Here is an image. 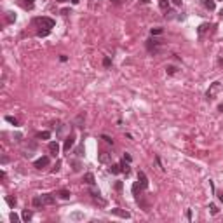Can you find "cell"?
Wrapping results in <instances>:
<instances>
[{
	"label": "cell",
	"mask_w": 223,
	"mask_h": 223,
	"mask_svg": "<svg viewBox=\"0 0 223 223\" xmlns=\"http://www.w3.org/2000/svg\"><path fill=\"white\" fill-rule=\"evenodd\" d=\"M33 24H37V26H40V28H45V30H51V28H54V19L51 18H35L33 19Z\"/></svg>",
	"instance_id": "cell-1"
},
{
	"label": "cell",
	"mask_w": 223,
	"mask_h": 223,
	"mask_svg": "<svg viewBox=\"0 0 223 223\" xmlns=\"http://www.w3.org/2000/svg\"><path fill=\"white\" fill-rule=\"evenodd\" d=\"M220 89H222V84H220V82H214V84L207 89L206 98H207V99H214V96H216V93H220Z\"/></svg>",
	"instance_id": "cell-2"
},
{
	"label": "cell",
	"mask_w": 223,
	"mask_h": 223,
	"mask_svg": "<svg viewBox=\"0 0 223 223\" xmlns=\"http://www.w3.org/2000/svg\"><path fill=\"white\" fill-rule=\"evenodd\" d=\"M138 181H140V185H141L143 190H147V188H148V178H147V174H145L143 171H140V173H138Z\"/></svg>",
	"instance_id": "cell-3"
},
{
	"label": "cell",
	"mask_w": 223,
	"mask_h": 223,
	"mask_svg": "<svg viewBox=\"0 0 223 223\" xmlns=\"http://www.w3.org/2000/svg\"><path fill=\"white\" fill-rule=\"evenodd\" d=\"M112 214H115V216H119V218H124V220H127L131 218V214L127 211H124V209H119V207H115V209H110Z\"/></svg>",
	"instance_id": "cell-4"
},
{
	"label": "cell",
	"mask_w": 223,
	"mask_h": 223,
	"mask_svg": "<svg viewBox=\"0 0 223 223\" xmlns=\"http://www.w3.org/2000/svg\"><path fill=\"white\" fill-rule=\"evenodd\" d=\"M33 166L37 167V169H42V167L49 166V157H47V155H44V157H40V159H37Z\"/></svg>",
	"instance_id": "cell-5"
},
{
	"label": "cell",
	"mask_w": 223,
	"mask_h": 223,
	"mask_svg": "<svg viewBox=\"0 0 223 223\" xmlns=\"http://www.w3.org/2000/svg\"><path fill=\"white\" fill-rule=\"evenodd\" d=\"M73 143H75V134H70L66 140H65V145H63V148H65V152H68V150L73 147Z\"/></svg>",
	"instance_id": "cell-6"
},
{
	"label": "cell",
	"mask_w": 223,
	"mask_h": 223,
	"mask_svg": "<svg viewBox=\"0 0 223 223\" xmlns=\"http://www.w3.org/2000/svg\"><path fill=\"white\" fill-rule=\"evenodd\" d=\"M42 201H44V206H53V204H56L54 195H51V194H44V195H42Z\"/></svg>",
	"instance_id": "cell-7"
},
{
	"label": "cell",
	"mask_w": 223,
	"mask_h": 223,
	"mask_svg": "<svg viewBox=\"0 0 223 223\" xmlns=\"http://www.w3.org/2000/svg\"><path fill=\"white\" fill-rule=\"evenodd\" d=\"M110 159H112V153H108V152H99V155H98V160H99L101 164L110 162Z\"/></svg>",
	"instance_id": "cell-8"
},
{
	"label": "cell",
	"mask_w": 223,
	"mask_h": 223,
	"mask_svg": "<svg viewBox=\"0 0 223 223\" xmlns=\"http://www.w3.org/2000/svg\"><path fill=\"white\" fill-rule=\"evenodd\" d=\"M49 152H51V155H58L59 153V145H58V141H51L49 143Z\"/></svg>",
	"instance_id": "cell-9"
},
{
	"label": "cell",
	"mask_w": 223,
	"mask_h": 223,
	"mask_svg": "<svg viewBox=\"0 0 223 223\" xmlns=\"http://www.w3.org/2000/svg\"><path fill=\"white\" fill-rule=\"evenodd\" d=\"M147 47H148V51H150V53H157L159 42H157V40H148V42H147Z\"/></svg>",
	"instance_id": "cell-10"
},
{
	"label": "cell",
	"mask_w": 223,
	"mask_h": 223,
	"mask_svg": "<svg viewBox=\"0 0 223 223\" xmlns=\"http://www.w3.org/2000/svg\"><path fill=\"white\" fill-rule=\"evenodd\" d=\"M84 181H86L87 185H94V174H93V173L84 174Z\"/></svg>",
	"instance_id": "cell-11"
},
{
	"label": "cell",
	"mask_w": 223,
	"mask_h": 223,
	"mask_svg": "<svg viewBox=\"0 0 223 223\" xmlns=\"http://www.w3.org/2000/svg\"><path fill=\"white\" fill-rule=\"evenodd\" d=\"M37 138L38 140H49L51 138V132L49 131H40V132H37Z\"/></svg>",
	"instance_id": "cell-12"
},
{
	"label": "cell",
	"mask_w": 223,
	"mask_h": 223,
	"mask_svg": "<svg viewBox=\"0 0 223 223\" xmlns=\"http://www.w3.org/2000/svg\"><path fill=\"white\" fill-rule=\"evenodd\" d=\"M204 7L207 9V11H214V0H204Z\"/></svg>",
	"instance_id": "cell-13"
},
{
	"label": "cell",
	"mask_w": 223,
	"mask_h": 223,
	"mask_svg": "<svg viewBox=\"0 0 223 223\" xmlns=\"http://www.w3.org/2000/svg\"><path fill=\"white\" fill-rule=\"evenodd\" d=\"M5 21H7V23H14V21H16V14H14V12H11V11H9V12H5Z\"/></svg>",
	"instance_id": "cell-14"
},
{
	"label": "cell",
	"mask_w": 223,
	"mask_h": 223,
	"mask_svg": "<svg viewBox=\"0 0 223 223\" xmlns=\"http://www.w3.org/2000/svg\"><path fill=\"white\" fill-rule=\"evenodd\" d=\"M58 195H59L61 199H70V195H72V194H70V190H59V192H58Z\"/></svg>",
	"instance_id": "cell-15"
},
{
	"label": "cell",
	"mask_w": 223,
	"mask_h": 223,
	"mask_svg": "<svg viewBox=\"0 0 223 223\" xmlns=\"http://www.w3.org/2000/svg\"><path fill=\"white\" fill-rule=\"evenodd\" d=\"M122 171V166L120 164H113V166L110 167V173H113V174H119Z\"/></svg>",
	"instance_id": "cell-16"
},
{
	"label": "cell",
	"mask_w": 223,
	"mask_h": 223,
	"mask_svg": "<svg viewBox=\"0 0 223 223\" xmlns=\"http://www.w3.org/2000/svg\"><path fill=\"white\" fill-rule=\"evenodd\" d=\"M32 216H33V214H32V211H28V209H26V211H23V220H24V222L32 220Z\"/></svg>",
	"instance_id": "cell-17"
},
{
	"label": "cell",
	"mask_w": 223,
	"mask_h": 223,
	"mask_svg": "<svg viewBox=\"0 0 223 223\" xmlns=\"http://www.w3.org/2000/svg\"><path fill=\"white\" fill-rule=\"evenodd\" d=\"M33 206H35V207H40V206H44V201H42V197H35V199H33Z\"/></svg>",
	"instance_id": "cell-18"
},
{
	"label": "cell",
	"mask_w": 223,
	"mask_h": 223,
	"mask_svg": "<svg viewBox=\"0 0 223 223\" xmlns=\"http://www.w3.org/2000/svg\"><path fill=\"white\" fill-rule=\"evenodd\" d=\"M159 5H160V9H162V11H167V9H169V2H167V0H160V2H159Z\"/></svg>",
	"instance_id": "cell-19"
},
{
	"label": "cell",
	"mask_w": 223,
	"mask_h": 223,
	"mask_svg": "<svg viewBox=\"0 0 223 223\" xmlns=\"http://www.w3.org/2000/svg\"><path fill=\"white\" fill-rule=\"evenodd\" d=\"M120 166H122V171H124L126 174H129L131 173V167H129V164H126V159H124V162H122Z\"/></svg>",
	"instance_id": "cell-20"
},
{
	"label": "cell",
	"mask_w": 223,
	"mask_h": 223,
	"mask_svg": "<svg viewBox=\"0 0 223 223\" xmlns=\"http://www.w3.org/2000/svg\"><path fill=\"white\" fill-rule=\"evenodd\" d=\"M138 190H143V188H141V185H140V181L132 185V194H134V195H138Z\"/></svg>",
	"instance_id": "cell-21"
},
{
	"label": "cell",
	"mask_w": 223,
	"mask_h": 223,
	"mask_svg": "<svg viewBox=\"0 0 223 223\" xmlns=\"http://www.w3.org/2000/svg\"><path fill=\"white\" fill-rule=\"evenodd\" d=\"M9 218H11V222H12V223H18L19 222V216L16 214V213H11V216H9Z\"/></svg>",
	"instance_id": "cell-22"
},
{
	"label": "cell",
	"mask_w": 223,
	"mask_h": 223,
	"mask_svg": "<svg viewBox=\"0 0 223 223\" xmlns=\"http://www.w3.org/2000/svg\"><path fill=\"white\" fill-rule=\"evenodd\" d=\"M207 28H209V24H206V23L204 24H201V26H199V33H204Z\"/></svg>",
	"instance_id": "cell-23"
},
{
	"label": "cell",
	"mask_w": 223,
	"mask_h": 223,
	"mask_svg": "<svg viewBox=\"0 0 223 223\" xmlns=\"http://www.w3.org/2000/svg\"><path fill=\"white\" fill-rule=\"evenodd\" d=\"M5 120H7V122H11V124H14V126H18V120H16L14 117H5Z\"/></svg>",
	"instance_id": "cell-24"
},
{
	"label": "cell",
	"mask_w": 223,
	"mask_h": 223,
	"mask_svg": "<svg viewBox=\"0 0 223 223\" xmlns=\"http://www.w3.org/2000/svg\"><path fill=\"white\" fill-rule=\"evenodd\" d=\"M37 35L38 37H45V35H49V30H38Z\"/></svg>",
	"instance_id": "cell-25"
},
{
	"label": "cell",
	"mask_w": 223,
	"mask_h": 223,
	"mask_svg": "<svg viewBox=\"0 0 223 223\" xmlns=\"http://www.w3.org/2000/svg\"><path fill=\"white\" fill-rule=\"evenodd\" d=\"M162 33V28H152V35H159Z\"/></svg>",
	"instance_id": "cell-26"
},
{
	"label": "cell",
	"mask_w": 223,
	"mask_h": 223,
	"mask_svg": "<svg viewBox=\"0 0 223 223\" xmlns=\"http://www.w3.org/2000/svg\"><path fill=\"white\" fill-rule=\"evenodd\" d=\"M24 5H26L28 9H33V0H24Z\"/></svg>",
	"instance_id": "cell-27"
},
{
	"label": "cell",
	"mask_w": 223,
	"mask_h": 223,
	"mask_svg": "<svg viewBox=\"0 0 223 223\" xmlns=\"http://www.w3.org/2000/svg\"><path fill=\"white\" fill-rule=\"evenodd\" d=\"M7 204H9V206H16V199H12V197H7Z\"/></svg>",
	"instance_id": "cell-28"
},
{
	"label": "cell",
	"mask_w": 223,
	"mask_h": 223,
	"mask_svg": "<svg viewBox=\"0 0 223 223\" xmlns=\"http://www.w3.org/2000/svg\"><path fill=\"white\" fill-rule=\"evenodd\" d=\"M209 209H211V213H213V214H216V213H218V207H216L214 204H211V206H209Z\"/></svg>",
	"instance_id": "cell-29"
},
{
	"label": "cell",
	"mask_w": 223,
	"mask_h": 223,
	"mask_svg": "<svg viewBox=\"0 0 223 223\" xmlns=\"http://www.w3.org/2000/svg\"><path fill=\"white\" fill-rule=\"evenodd\" d=\"M103 65H105V66H110V65H112L110 58H105V59H103Z\"/></svg>",
	"instance_id": "cell-30"
},
{
	"label": "cell",
	"mask_w": 223,
	"mask_h": 223,
	"mask_svg": "<svg viewBox=\"0 0 223 223\" xmlns=\"http://www.w3.org/2000/svg\"><path fill=\"white\" fill-rule=\"evenodd\" d=\"M174 72H176V68H174V66H167V73H169V75H173Z\"/></svg>",
	"instance_id": "cell-31"
},
{
	"label": "cell",
	"mask_w": 223,
	"mask_h": 223,
	"mask_svg": "<svg viewBox=\"0 0 223 223\" xmlns=\"http://www.w3.org/2000/svg\"><path fill=\"white\" fill-rule=\"evenodd\" d=\"M80 169V164L78 162H73V171H78Z\"/></svg>",
	"instance_id": "cell-32"
},
{
	"label": "cell",
	"mask_w": 223,
	"mask_h": 223,
	"mask_svg": "<svg viewBox=\"0 0 223 223\" xmlns=\"http://www.w3.org/2000/svg\"><path fill=\"white\" fill-rule=\"evenodd\" d=\"M103 140H105L106 143H113V140H112V138H108V136H103Z\"/></svg>",
	"instance_id": "cell-33"
},
{
	"label": "cell",
	"mask_w": 223,
	"mask_h": 223,
	"mask_svg": "<svg viewBox=\"0 0 223 223\" xmlns=\"http://www.w3.org/2000/svg\"><path fill=\"white\" fill-rule=\"evenodd\" d=\"M171 2H173L174 5H181V2H183V0H171Z\"/></svg>",
	"instance_id": "cell-34"
},
{
	"label": "cell",
	"mask_w": 223,
	"mask_h": 223,
	"mask_svg": "<svg viewBox=\"0 0 223 223\" xmlns=\"http://www.w3.org/2000/svg\"><path fill=\"white\" fill-rule=\"evenodd\" d=\"M124 159H126L127 162H131V155H129V153H126V155H124Z\"/></svg>",
	"instance_id": "cell-35"
},
{
	"label": "cell",
	"mask_w": 223,
	"mask_h": 223,
	"mask_svg": "<svg viewBox=\"0 0 223 223\" xmlns=\"http://www.w3.org/2000/svg\"><path fill=\"white\" fill-rule=\"evenodd\" d=\"M112 2H113V4H120V0H112Z\"/></svg>",
	"instance_id": "cell-36"
},
{
	"label": "cell",
	"mask_w": 223,
	"mask_h": 223,
	"mask_svg": "<svg viewBox=\"0 0 223 223\" xmlns=\"http://www.w3.org/2000/svg\"><path fill=\"white\" fill-rule=\"evenodd\" d=\"M220 14H222V16H223V9H222V12H220Z\"/></svg>",
	"instance_id": "cell-37"
},
{
	"label": "cell",
	"mask_w": 223,
	"mask_h": 223,
	"mask_svg": "<svg viewBox=\"0 0 223 223\" xmlns=\"http://www.w3.org/2000/svg\"><path fill=\"white\" fill-rule=\"evenodd\" d=\"M58 2H65V0H58Z\"/></svg>",
	"instance_id": "cell-38"
},
{
	"label": "cell",
	"mask_w": 223,
	"mask_h": 223,
	"mask_svg": "<svg viewBox=\"0 0 223 223\" xmlns=\"http://www.w3.org/2000/svg\"><path fill=\"white\" fill-rule=\"evenodd\" d=\"M220 2H223V0H220Z\"/></svg>",
	"instance_id": "cell-39"
}]
</instances>
